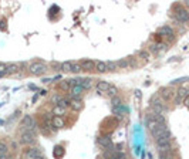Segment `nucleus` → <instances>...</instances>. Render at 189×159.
<instances>
[{
  "label": "nucleus",
  "instance_id": "f257e3e1",
  "mask_svg": "<svg viewBox=\"0 0 189 159\" xmlns=\"http://www.w3.org/2000/svg\"><path fill=\"white\" fill-rule=\"evenodd\" d=\"M172 12H173V17L179 23H189V12L186 7H184L181 4H175L172 7Z\"/></svg>",
  "mask_w": 189,
  "mask_h": 159
},
{
  "label": "nucleus",
  "instance_id": "f03ea898",
  "mask_svg": "<svg viewBox=\"0 0 189 159\" xmlns=\"http://www.w3.org/2000/svg\"><path fill=\"white\" fill-rule=\"evenodd\" d=\"M156 145L159 148V152H169L171 151V131L166 135L156 139Z\"/></svg>",
  "mask_w": 189,
  "mask_h": 159
},
{
  "label": "nucleus",
  "instance_id": "7ed1b4c3",
  "mask_svg": "<svg viewBox=\"0 0 189 159\" xmlns=\"http://www.w3.org/2000/svg\"><path fill=\"white\" fill-rule=\"evenodd\" d=\"M29 71L33 75H41L47 71V64L43 61H33L29 65Z\"/></svg>",
  "mask_w": 189,
  "mask_h": 159
},
{
  "label": "nucleus",
  "instance_id": "20e7f679",
  "mask_svg": "<svg viewBox=\"0 0 189 159\" xmlns=\"http://www.w3.org/2000/svg\"><path fill=\"white\" fill-rule=\"evenodd\" d=\"M20 127H21V129H23V132H26V131H33L34 128H36V121L33 119V117L26 115L24 118L21 119Z\"/></svg>",
  "mask_w": 189,
  "mask_h": 159
},
{
  "label": "nucleus",
  "instance_id": "39448f33",
  "mask_svg": "<svg viewBox=\"0 0 189 159\" xmlns=\"http://www.w3.org/2000/svg\"><path fill=\"white\" fill-rule=\"evenodd\" d=\"M169 132V129H168V127H166V124H158L154 129L151 131V134H152V136L155 139H159L161 136H164V135H166Z\"/></svg>",
  "mask_w": 189,
  "mask_h": 159
},
{
  "label": "nucleus",
  "instance_id": "423d86ee",
  "mask_svg": "<svg viewBox=\"0 0 189 159\" xmlns=\"http://www.w3.org/2000/svg\"><path fill=\"white\" fill-rule=\"evenodd\" d=\"M152 110H154V114H164L166 111V105L164 102L158 99V97H154L152 98Z\"/></svg>",
  "mask_w": 189,
  "mask_h": 159
},
{
  "label": "nucleus",
  "instance_id": "0eeeda50",
  "mask_svg": "<svg viewBox=\"0 0 189 159\" xmlns=\"http://www.w3.org/2000/svg\"><path fill=\"white\" fill-rule=\"evenodd\" d=\"M36 141V134H34V131H26L21 134V138H20V143L23 145H30V143H33Z\"/></svg>",
  "mask_w": 189,
  "mask_h": 159
},
{
  "label": "nucleus",
  "instance_id": "6e6552de",
  "mask_svg": "<svg viewBox=\"0 0 189 159\" xmlns=\"http://www.w3.org/2000/svg\"><path fill=\"white\" fill-rule=\"evenodd\" d=\"M24 158L26 159H37L41 158V152L38 148H29L24 151Z\"/></svg>",
  "mask_w": 189,
  "mask_h": 159
},
{
  "label": "nucleus",
  "instance_id": "1a4fd4ad",
  "mask_svg": "<svg viewBox=\"0 0 189 159\" xmlns=\"http://www.w3.org/2000/svg\"><path fill=\"white\" fill-rule=\"evenodd\" d=\"M98 143L104 148V149H111V148H114V145H112V139H111L110 135H103V136H100Z\"/></svg>",
  "mask_w": 189,
  "mask_h": 159
},
{
  "label": "nucleus",
  "instance_id": "9d476101",
  "mask_svg": "<svg viewBox=\"0 0 189 159\" xmlns=\"http://www.w3.org/2000/svg\"><path fill=\"white\" fill-rule=\"evenodd\" d=\"M80 67H81L82 71H91V70L95 68V61H93V60H81Z\"/></svg>",
  "mask_w": 189,
  "mask_h": 159
},
{
  "label": "nucleus",
  "instance_id": "9b49d317",
  "mask_svg": "<svg viewBox=\"0 0 189 159\" xmlns=\"http://www.w3.org/2000/svg\"><path fill=\"white\" fill-rule=\"evenodd\" d=\"M188 97V91L185 90V88H179V90L176 91V97H175V104H181L182 101H185V98Z\"/></svg>",
  "mask_w": 189,
  "mask_h": 159
},
{
  "label": "nucleus",
  "instance_id": "f8f14e48",
  "mask_svg": "<svg viewBox=\"0 0 189 159\" xmlns=\"http://www.w3.org/2000/svg\"><path fill=\"white\" fill-rule=\"evenodd\" d=\"M51 127H53V131L54 129H58V128H64V127H66V122H64V119H63L61 117H53Z\"/></svg>",
  "mask_w": 189,
  "mask_h": 159
},
{
  "label": "nucleus",
  "instance_id": "ddd939ff",
  "mask_svg": "<svg viewBox=\"0 0 189 159\" xmlns=\"http://www.w3.org/2000/svg\"><path fill=\"white\" fill-rule=\"evenodd\" d=\"M158 34L159 36H166V37H173V30L171 26H162V27H159L158 29Z\"/></svg>",
  "mask_w": 189,
  "mask_h": 159
},
{
  "label": "nucleus",
  "instance_id": "4468645a",
  "mask_svg": "<svg viewBox=\"0 0 189 159\" xmlns=\"http://www.w3.org/2000/svg\"><path fill=\"white\" fill-rule=\"evenodd\" d=\"M173 94H175V92H173L169 87H166V88H162V90H161V94L159 95L162 97V99H164V101H169L171 98H173Z\"/></svg>",
  "mask_w": 189,
  "mask_h": 159
},
{
  "label": "nucleus",
  "instance_id": "2eb2a0df",
  "mask_svg": "<svg viewBox=\"0 0 189 159\" xmlns=\"http://www.w3.org/2000/svg\"><path fill=\"white\" fill-rule=\"evenodd\" d=\"M111 88V85L105 81H98L97 82V91H98L100 94H107L108 90Z\"/></svg>",
  "mask_w": 189,
  "mask_h": 159
},
{
  "label": "nucleus",
  "instance_id": "dca6fc26",
  "mask_svg": "<svg viewBox=\"0 0 189 159\" xmlns=\"http://www.w3.org/2000/svg\"><path fill=\"white\" fill-rule=\"evenodd\" d=\"M70 107L73 111H80L82 108V101L81 99H78V98H73L70 101Z\"/></svg>",
  "mask_w": 189,
  "mask_h": 159
},
{
  "label": "nucleus",
  "instance_id": "f3484780",
  "mask_svg": "<svg viewBox=\"0 0 189 159\" xmlns=\"http://www.w3.org/2000/svg\"><path fill=\"white\" fill-rule=\"evenodd\" d=\"M82 91H84V88H82L81 85H73L71 87V95L74 98H78L80 95L82 94Z\"/></svg>",
  "mask_w": 189,
  "mask_h": 159
},
{
  "label": "nucleus",
  "instance_id": "a211bd4d",
  "mask_svg": "<svg viewBox=\"0 0 189 159\" xmlns=\"http://www.w3.org/2000/svg\"><path fill=\"white\" fill-rule=\"evenodd\" d=\"M67 108H64V107H60V105H56L53 108V115L54 117H61V115L66 114Z\"/></svg>",
  "mask_w": 189,
  "mask_h": 159
},
{
  "label": "nucleus",
  "instance_id": "6ab92c4d",
  "mask_svg": "<svg viewBox=\"0 0 189 159\" xmlns=\"http://www.w3.org/2000/svg\"><path fill=\"white\" fill-rule=\"evenodd\" d=\"M95 70H97L98 73H105V71H108L107 63H104V61H95Z\"/></svg>",
  "mask_w": 189,
  "mask_h": 159
},
{
  "label": "nucleus",
  "instance_id": "aec40b11",
  "mask_svg": "<svg viewBox=\"0 0 189 159\" xmlns=\"http://www.w3.org/2000/svg\"><path fill=\"white\" fill-rule=\"evenodd\" d=\"M73 67H74V61H66L63 63V64H60V68L63 70V71H71L73 73Z\"/></svg>",
  "mask_w": 189,
  "mask_h": 159
},
{
  "label": "nucleus",
  "instance_id": "412c9836",
  "mask_svg": "<svg viewBox=\"0 0 189 159\" xmlns=\"http://www.w3.org/2000/svg\"><path fill=\"white\" fill-rule=\"evenodd\" d=\"M20 68V64L17 63H12V64H7V74H14L17 73V70Z\"/></svg>",
  "mask_w": 189,
  "mask_h": 159
},
{
  "label": "nucleus",
  "instance_id": "4be33fe9",
  "mask_svg": "<svg viewBox=\"0 0 189 159\" xmlns=\"http://www.w3.org/2000/svg\"><path fill=\"white\" fill-rule=\"evenodd\" d=\"M64 148L63 146H60V145H58V146H56L54 148V156H56V158H63V156H64Z\"/></svg>",
  "mask_w": 189,
  "mask_h": 159
},
{
  "label": "nucleus",
  "instance_id": "5701e85b",
  "mask_svg": "<svg viewBox=\"0 0 189 159\" xmlns=\"http://www.w3.org/2000/svg\"><path fill=\"white\" fill-rule=\"evenodd\" d=\"M161 50H165V44H152L151 45V51H154V53H158Z\"/></svg>",
  "mask_w": 189,
  "mask_h": 159
},
{
  "label": "nucleus",
  "instance_id": "b1692460",
  "mask_svg": "<svg viewBox=\"0 0 189 159\" xmlns=\"http://www.w3.org/2000/svg\"><path fill=\"white\" fill-rule=\"evenodd\" d=\"M117 65L121 67V68H128V67H129V61H128V58H125V60H119V61H117Z\"/></svg>",
  "mask_w": 189,
  "mask_h": 159
},
{
  "label": "nucleus",
  "instance_id": "393cba45",
  "mask_svg": "<svg viewBox=\"0 0 189 159\" xmlns=\"http://www.w3.org/2000/svg\"><path fill=\"white\" fill-rule=\"evenodd\" d=\"M4 75H7V64L0 63V77H4Z\"/></svg>",
  "mask_w": 189,
  "mask_h": 159
},
{
  "label": "nucleus",
  "instance_id": "a878e982",
  "mask_svg": "<svg viewBox=\"0 0 189 159\" xmlns=\"http://www.w3.org/2000/svg\"><path fill=\"white\" fill-rule=\"evenodd\" d=\"M118 107H121V99L118 97H114L112 98V108H118Z\"/></svg>",
  "mask_w": 189,
  "mask_h": 159
},
{
  "label": "nucleus",
  "instance_id": "bb28decb",
  "mask_svg": "<svg viewBox=\"0 0 189 159\" xmlns=\"http://www.w3.org/2000/svg\"><path fill=\"white\" fill-rule=\"evenodd\" d=\"M107 67H108V70H111V71H114V70L118 68L117 63H112V61H107Z\"/></svg>",
  "mask_w": 189,
  "mask_h": 159
},
{
  "label": "nucleus",
  "instance_id": "cd10ccee",
  "mask_svg": "<svg viewBox=\"0 0 189 159\" xmlns=\"http://www.w3.org/2000/svg\"><path fill=\"white\" fill-rule=\"evenodd\" d=\"M138 57H142L144 60H148V58H149V53H148V51H145V50H142V51H140V53H138Z\"/></svg>",
  "mask_w": 189,
  "mask_h": 159
},
{
  "label": "nucleus",
  "instance_id": "c85d7f7f",
  "mask_svg": "<svg viewBox=\"0 0 189 159\" xmlns=\"http://www.w3.org/2000/svg\"><path fill=\"white\" fill-rule=\"evenodd\" d=\"M81 71V67H80V63H75L74 61V67H73V73H78Z\"/></svg>",
  "mask_w": 189,
  "mask_h": 159
},
{
  "label": "nucleus",
  "instance_id": "c756f323",
  "mask_svg": "<svg viewBox=\"0 0 189 159\" xmlns=\"http://www.w3.org/2000/svg\"><path fill=\"white\" fill-rule=\"evenodd\" d=\"M108 95H111V97H115L117 95V88H114V87H111L110 90H108V92H107Z\"/></svg>",
  "mask_w": 189,
  "mask_h": 159
},
{
  "label": "nucleus",
  "instance_id": "7c9ffc66",
  "mask_svg": "<svg viewBox=\"0 0 189 159\" xmlns=\"http://www.w3.org/2000/svg\"><path fill=\"white\" fill-rule=\"evenodd\" d=\"M114 159H127V156H125L124 152H117V155H115Z\"/></svg>",
  "mask_w": 189,
  "mask_h": 159
},
{
  "label": "nucleus",
  "instance_id": "2f4dec72",
  "mask_svg": "<svg viewBox=\"0 0 189 159\" xmlns=\"http://www.w3.org/2000/svg\"><path fill=\"white\" fill-rule=\"evenodd\" d=\"M184 102H185V105H188V107H189V95L185 98V101H184Z\"/></svg>",
  "mask_w": 189,
  "mask_h": 159
},
{
  "label": "nucleus",
  "instance_id": "473e14b6",
  "mask_svg": "<svg viewBox=\"0 0 189 159\" xmlns=\"http://www.w3.org/2000/svg\"><path fill=\"white\" fill-rule=\"evenodd\" d=\"M185 6H186V7H189V0H188V2H185Z\"/></svg>",
  "mask_w": 189,
  "mask_h": 159
}]
</instances>
